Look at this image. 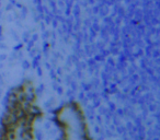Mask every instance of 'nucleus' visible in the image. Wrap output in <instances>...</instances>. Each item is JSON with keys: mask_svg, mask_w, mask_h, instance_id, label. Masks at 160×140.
Segmentation results:
<instances>
[{"mask_svg": "<svg viewBox=\"0 0 160 140\" xmlns=\"http://www.w3.org/2000/svg\"><path fill=\"white\" fill-rule=\"evenodd\" d=\"M42 117L35 84L24 79L6 96L0 118V140H35L36 123Z\"/></svg>", "mask_w": 160, "mask_h": 140, "instance_id": "obj_1", "label": "nucleus"}, {"mask_svg": "<svg viewBox=\"0 0 160 140\" xmlns=\"http://www.w3.org/2000/svg\"><path fill=\"white\" fill-rule=\"evenodd\" d=\"M54 120L59 130L58 140H93L83 107L78 101L60 104L54 111Z\"/></svg>", "mask_w": 160, "mask_h": 140, "instance_id": "obj_2", "label": "nucleus"}]
</instances>
